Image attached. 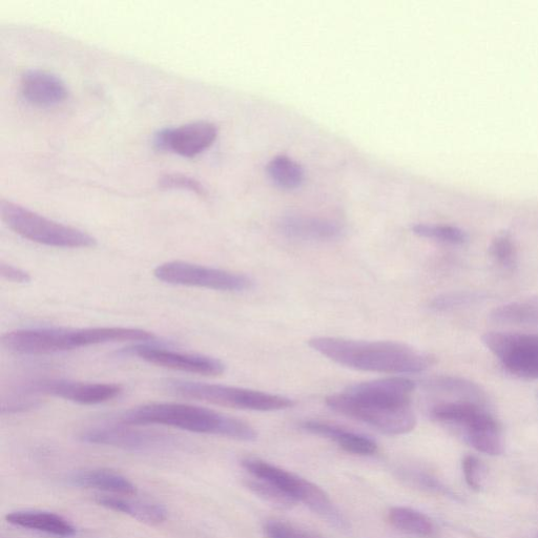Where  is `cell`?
<instances>
[{
	"instance_id": "obj_1",
	"label": "cell",
	"mask_w": 538,
	"mask_h": 538,
	"mask_svg": "<svg viewBox=\"0 0 538 538\" xmlns=\"http://www.w3.org/2000/svg\"><path fill=\"white\" fill-rule=\"evenodd\" d=\"M308 345L340 365L380 374H421L436 364L433 356L398 342L317 337Z\"/></svg>"
},
{
	"instance_id": "obj_2",
	"label": "cell",
	"mask_w": 538,
	"mask_h": 538,
	"mask_svg": "<svg viewBox=\"0 0 538 538\" xmlns=\"http://www.w3.org/2000/svg\"><path fill=\"white\" fill-rule=\"evenodd\" d=\"M156 339L150 331L129 327L35 328L10 331L0 342L10 353L38 356L99 344L152 343Z\"/></svg>"
},
{
	"instance_id": "obj_3",
	"label": "cell",
	"mask_w": 538,
	"mask_h": 538,
	"mask_svg": "<svg viewBox=\"0 0 538 538\" xmlns=\"http://www.w3.org/2000/svg\"><path fill=\"white\" fill-rule=\"evenodd\" d=\"M120 419L128 425H163L237 441L251 442L257 439V432L250 424L208 408L188 404L141 405L124 412Z\"/></svg>"
},
{
	"instance_id": "obj_4",
	"label": "cell",
	"mask_w": 538,
	"mask_h": 538,
	"mask_svg": "<svg viewBox=\"0 0 538 538\" xmlns=\"http://www.w3.org/2000/svg\"><path fill=\"white\" fill-rule=\"evenodd\" d=\"M434 421L457 430L465 442L479 452L496 457L505 450L503 431L487 404L471 400H453L430 409Z\"/></svg>"
},
{
	"instance_id": "obj_5",
	"label": "cell",
	"mask_w": 538,
	"mask_h": 538,
	"mask_svg": "<svg viewBox=\"0 0 538 538\" xmlns=\"http://www.w3.org/2000/svg\"><path fill=\"white\" fill-rule=\"evenodd\" d=\"M163 388L177 397L241 410L279 411L296 404L292 399L273 393L234 386L167 380Z\"/></svg>"
},
{
	"instance_id": "obj_6",
	"label": "cell",
	"mask_w": 538,
	"mask_h": 538,
	"mask_svg": "<svg viewBox=\"0 0 538 538\" xmlns=\"http://www.w3.org/2000/svg\"><path fill=\"white\" fill-rule=\"evenodd\" d=\"M0 214L16 234L39 244L62 248H89L97 242L91 235L40 216L18 204L3 200Z\"/></svg>"
},
{
	"instance_id": "obj_7",
	"label": "cell",
	"mask_w": 538,
	"mask_h": 538,
	"mask_svg": "<svg viewBox=\"0 0 538 538\" xmlns=\"http://www.w3.org/2000/svg\"><path fill=\"white\" fill-rule=\"evenodd\" d=\"M242 466L253 475L276 486L297 503H303L310 510L325 516L326 519L339 522V515L329 496L317 485L283 470L277 466L258 459H246Z\"/></svg>"
},
{
	"instance_id": "obj_8",
	"label": "cell",
	"mask_w": 538,
	"mask_h": 538,
	"mask_svg": "<svg viewBox=\"0 0 538 538\" xmlns=\"http://www.w3.org/2000/svg\"><path fill=\"white\" fill-rule=\"evenodd\" d=\"M154 276L164 283L214 289L220 292H244L253 287V280L242 274L203 265L173 261L155 268Z\"/></svg>"
},
{
	"instance_id": "obj_9",
	"label": "cell",
	"mask_w": 538,
	"mask_h": 538,
	"mask_svg": "<svg viewBox=\"0 0 538 538\" xmlns=\"http://www.w3.org/2000/svg\"><path fill=\"white\" fill-rule=\"evenodd\" d=\"M482 342L511 375L538 379V335L490 331Z\"/></svg>"
},
{
	"instance_id": "obj_10",
	"label": "cell",
	"mask_w": 538,
	"mask_h": 538,
	"mask_svg": "<svg viewBox=\"0 0 538 538\" xmlns=\"http://www.w3.org/2000/svg\"><path fill=\"white\" fill-rule=\"evenodd\" d=\"M325 402L341 415L375 427L390 436L409 433L417 425V418L411 407L391 409L371 406L350 399L344 392L328 396Z\"/></svg>"
},
{
	"instance_id": "obj_11",
	"label": "cell",
	"mask_w": 538,
	"mask_h": 538,
	"mask_svg": "<svg viewBox=\"0 0 538 538\" xmlns=\"http://www.w3.org/2000/svg\"><path fill=\"white\" fill-rule=\"evenodd\" d=\"M129 353L150 364L189 372V374L218 377L225 371V364L216 358L182 353V351L159 347L151 343L138 344L129 349Z\"/></svg>"
},
{
	"instance_id": "obj_12",
	"label": "cell",
	"mask_w": 538,
	"mask_h": 538,
	"mask_svg": "<svg viewBox=\"0 0 538 538\" xmlns=\"http://www.w3.org/2000/svg\"><path fill=\"white\" fill-rule=\"evenodd\" d=\"M217 135L215 124L198 121L179 128L159 131L154 136L153 144L157 151L194 158L211 148Z\"/></svg>"
},
{
	"instance_id": "obj_13",
	"label": "cell",
	"mask_w": 538,
	"mask_h": 538,
	"mask_svg": "<svg viewBox=\"0 0 538 538\" xmlns=\"http://www.w3.org/2000/svg\"><path fill=\"white\" fill-rule=\"evenodd\" d=\"M416 383L402 377H392L348 386L343 392L357 402L391 409L411 407Z\"/></svg>"
},
{
	"instance_id": "obj_14",
	"label": "cell",
	"mask_w": 538,
	"mask_h": 538,
	"mask_svg": "<svg viewBox=\"0 0 538 538\" xmlns=\"http://www.w3.org/2000/svg\"><path fill=\"white\" fill-rule=\"evenodd\" d=\"M80 440L89 444L134 451L169 448L176 444V440L167 434L118 426L91 428L80 434Z\"/></svg>"
},
{
	"instance_id": "obj_15",
	"label": "cell",
	"mask_w": 538,
	"mask_h": 538,
	"mask_svg": "<svg viewBox=\"0 0 538 538\" xmlns=\"http://www.w3.org/2000/svg\"><path fill=\"white\" fill-rule=\"evenodd\" d=\"M31 390L64 399L80 405H97L119 397L122 387L110 383H87L67 380H49L35 383Z\"/></svg>"
},
{
	"instance_id": "obj_16",
	"label": "cell",
	"mask_w": 538,
	"mask_h": 538,
	"mask_svg": "<svg viewBox=\"0 0 538 538\" xmlns=\"http://www.w3.org/2000/svg\"><path fill=\"white\" fill-rule=\"evenodd\" d=\"M22 94L32 106L52 108L68 98L64 81L49 72L30 70L22 77Z\"/></svg>"
},
{
	"instance_id": "obj_17",
	"label": "cell",
	"mask_w": 538,
	"mask_h": 538,
	"mask_svg": "<svg viewBox=\"0 0 538 538\" xmlns=\"http://www.w3.org/2000/svg\"><path fill=\"white\" fill-rule=\"evenodd\" d=\"M280 232L289 239L300 241H335L344 235V227L333 220L291 215L281 219Z\"/></svg>"
},
{
	"instance_id": "obj_18",
	"label": "cell",
	"mask_w": 538,
	"mask_h": 538,
	"mask_svg": "<svg viewBox=\"0 0 538 538\" xmlns=\"http://www.w3.org/2000/svg\"><path fill=\"white\" fill-rule=\"evenodd\" d=\"M301 427L317 436L336 442L343 450L358 455H372L377 453L378 445L362 434L345 430L336 425L318 421H306Z\"/></svg>"
},
{
	"instance_id": "obj_19",
	"label": "cell",
	"mask_w": 538,
	"mask_h": 538,
	"mask_svg": "<svg viewBox=\"0 0 538 538\" xmlns=\"http://www.w3.org/2000/svg\"><path fill=\"white\" fill-rule=\"evenodd\" d=\"M69 481L76 487L96 489L116 496H132L137 493V488L132 482L111 470L79 471L72 474Z\"/></svg>"
},
{
	"instance_id": "obj_20",
	"label": "cell",
	"mask_w": 538,
	"mask_h": 538,
	"mask_svg": "<svg viewBox=\"0 0 538 538\" xmlns=\"http://www.w3.org/2000/svg\"><path fill=\"white\" fill-rule=\"evenodd\" d=\"M6 521L16 527L44 532L59 537H70L76 533L75 528L64 517L50 512H12L6 516Z\"/></svg>"
},
{
	"instance_id": "obj_21",
	"label": "cell",
	"mask_w": 538,
	"mask_h": 538,
	"mask_svg": "<svg viewBox=\"0 0 538 538\" xmlns=\"http://www.w3.org/2000/svg\"><path fill=\"white\" fill-rule=\"evenodd\" d=\"M96 502L102 507L129 515L144 524L158 525L168 519L167 509L155 503L132 501L117 496H103V498L100 496Z\"/></svg>"
},
{
	"instance_id": "obj_22",
	"label": "cell",
	"mask_w": 538,
	"mask_h": 538,
	"mask_svg": "<svg viewBox=\"0 0 538 538\" xmlns=\"http://www.w3.org/2000/svg\"><path fill=\"white\" fill-rule=\"evenodd\" d=\"M423 385L429 391L454 397L453 400H471L487 404L485 391L478 384L462 378L441 376L428 379Z\"/></svg>"
},
{
	"instance_id": "obj_23",
	"label": "cell",
	"mask_w": 538,
	"mask_h": 538,
	"mask_svg": "<svg viewBox=\"0 0 538 538\" xmlns=\"http://www.w3.org/2000/svg\"><path fill=\"white\" fill-rule=\"evenodd\" d=\"M269 179L281 190L293 191L303 184L305 172L302 165L292 158L279 155L273 158L266 167Z\"/></svg>"
},
{
	"instance_id": "obj_24",
	"label": "cell",
	"mask_w": 538,
	"mask_h": 538,
	"mask_svg": "<svg viewBox=\"0 0 538 538\" xmlns=\"http://www.w3.org/2000/svg\"><path fill=\"white\" fill-rule=\"evenodd\" d=\"M494 322L511 325H538V297L511 302L495 308Z\"/></svg>"
},
{
	"instance_id": "obj_25",
	"label": "cell",
	"mask_w": 538,
	"mask_h": 538,
	"mask_svg": "<svg viewBox=\"0 0 538 538\" xmlns=\"http://www.w3.org/2000/svg\"><path fill=\"white\" fill-rule=\"evenodd\" d=\"M388 520L393 527L410 535L431 537L436 533V527L427 515L410 508H391Z\"/></svg>"
},
{
	"instance_id": "obj_26",
	"label": "cell",
	"mask_w": 538,
	"mask_h": 538,
	"mask_svg": "<svg viewBox=\"0 0 538 538\" xmlns=\"http://www.w3.org/2000/svg\"><path fill=\"white\" fill-rule=\"evenodd\" d=\"M416 235L448 244L461 245L467 242L468 235L460 227L445 224H416L412 227Z\"/></svg>"
},
{
	"instance_id": "obj_27",
	"label": "cell",
	"mask_w": 538,
	"mask_h": 538,
	"mask_svg": "<svg viewBox=\"0 0 538 538\" xmlns=\"http://www.w3.org/2000/svg\"><path fill=\"white\" fill-rule=\"evenodd\" d=\"M247 487L255 494L259 495L260 498L278 506L291 507L297 503L291 496L287 495L276 486L260 479L254 478L253 481L247 483Z\"/></svg>"
},
{
	"instance_id": "obj_28",
	"label": "cell",
	"mask_w": 538,
	"mask_h": 538,
	"mask_svg": "<svg viewBox=\"0 0 538 538\" xmlns=\"http://www.w3.org/2000/svg\"><path fill=\"white\" fill-rule=\"evenodd\" d=\"M489 253L494 262L505 269H511L515 265V246L508 235L496 237L490 245Z\"/></svg>"
},
{
	"instance_id": "obj_29",
	"label": "cell",
	"mask_w": 538,
	"mask_h": 538,
	"mask_svg": "<svg viewBox=\"0 0 538 538\" xmlns=\"http://www.w3.org/2000/svg\"><path fill=\"white\" fill-rule=\"evenodd\" d=\"M159 188L162 190L189 191L199 196H204L206 193L199 181L181 174H168L162 176L159 179Z\"/></svg>"
},
{
	"instance_id": "obj_30",
	"label": "cell",
	"mask_w": 538,
	"mask_h": 538,
	"mask_svg": "<svg viewBox=\"0 0 538 538\" xmlns=\"http://www.w3.org/2000/svg\"><path fill=\"white\" fill-rule=\"evenodd\" d=\"M479 298L477 294L466 292L446 294L432 300L431 308L439 310V312H446V310L468 305Z\"/></svg>"
},
{
	"instance_id": "obj_31",
	"label": "cell",
	"mask_w": 538,
	"mask_h": 538,
	"mask_svg": "<svg viewBox=\"0 0 538 538\" xmlns=\"http://www.w3.org/2000/svg\"><path fill=\"white\" fill-rule=\"evenodd\" d=\"M463 472L465 481L471 489L480 491L483 488L484 466L478 458L467 455L463 460Z\"/></svg>"
},
{
	"instance_id": "obj_32",
	"label": "cell",
	"mask_w": 538,
	"mask_h": 538,
	"mask_svg": "<svg viewBox=\"0 0 538 538\" xmlns=\"http://www.w3.org/2000/svg\"><path fill=\"white\" fill-rule=\"evenodd\" d=\"M267 538H319L313 534L281 522H269L264 527Z\"/></svg>"
},
{
	"instance_id": "obj_33",
	"label": "cell",
	"mask_w": 538,
	"mask_h": 538,
	"mask_svg": "<svg viewBox=\"0 0 538 538\" xmlns=\"http://www.w3.org/2000/svg\"><path fill=\"white\" fill-rule=\"evenodd\" d=\"M0 275L12 283L26 284L31 281V276L24 269L11 264H0Z\"/></svg>"
}]
</instances>
